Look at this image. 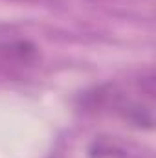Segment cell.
<instances>
[{"label":"cell","instance_id":"cell-1","mask_svg":"<svg viewBox=\"0 0 156 158\" xmlns=\"http://www.w3.org/2000/svg\"><path fill=\"white\" fill-rule=\"evenodd\" d=\"M39 50L30 40H7L0 42V64L2 66H30L37 61Z\"/></svg>","mask_w":156,"mask_h":158},{"label":"cell","instance_id":"cell-2","mask_svg":"<svg viewBox=\"0 0 156 158\" xmlns=\"http://www.w3.org/2000/svg\"><path fill=\"white\" fill-rule=\"evenodd\" d=\"M90 158H129V151L112 140H96L88 149Z\"/></svg>","mask_w":156,"mask_h":158}]
</instances>
